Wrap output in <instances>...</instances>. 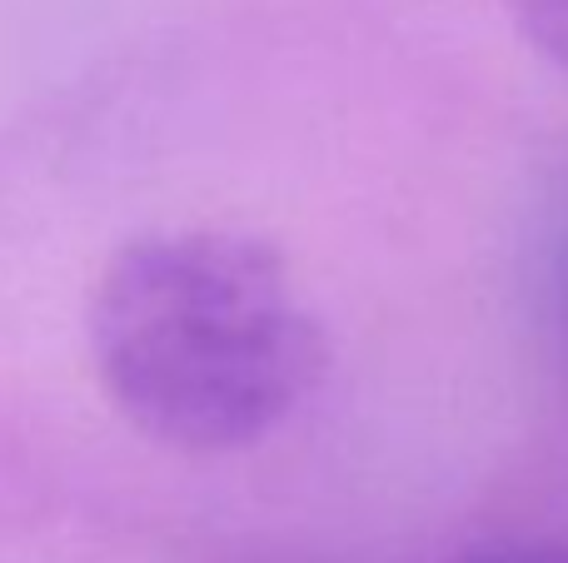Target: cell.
Masks as SVG:
<instances>
[{
  "mask_svg": "<svg viewBox=\"0 0 568 563\" xmlns=\"http://www.w3.org/2000/svg\"><path fill=\"white\" fill-rule=\"evenodd\" d=\"M105 409L170 454H240L324 389L329 325L265 235L160 225L120 239L80 299Z\"/></svg>",
  "mask_w": 568,
  "mask_h": 563,
  "instance_id": "1",
  "label": "cell"
},
{
  "mask_svg": "<svg viewBox=\"0 0 568 563\" xmlns=\"http://www.w3.org/2000/svg\"><path fill=\"white\" fill-rule=\"evenodd\" d=\"M519 40L568 80V0H504Z\"/></svg>",
  "mask_w": 568,
  "mask_h": 563,
  "instance_id": "2",
  "label": "cell"
},
{
  "mask_svg": "<svg viewBox=\"0 0 568 563\" xmlns=\"http://www.w3.org/2000/svg\"><path fill=\"white\" fill-rule=\"evenodd\" d=\"M449 563H568V539H499L464 549Z\"/></svg>",
  "mask_w": 568,
  "mask_h": 563,
  "instance_id": "3",
  "label": "cell"
}]
</instances>
